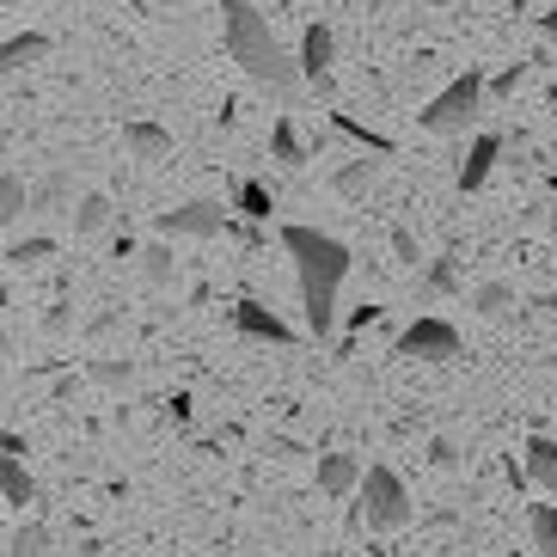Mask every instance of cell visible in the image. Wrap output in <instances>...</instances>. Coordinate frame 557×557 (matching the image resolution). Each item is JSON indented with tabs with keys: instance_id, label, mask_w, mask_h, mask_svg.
Here are the masks:
<instances>
[{
	"instance_id": "cell-17",
	"label": "cell",
	"mask_w": 557,
	"mask_h": 557,
	"mask_svg": "<svg viewBox=\"0 0 557 557\" xmlns=\"http://www.w3.org/2000/svg\"><path fill=\"white\" fill-rule=\"evenodd\" d=\"M141 276H148L153 288H172V276H178V258H172V246H165V239L141 246Z\"/></svg>"
},
{
	"instance_id": "cell-26",
	"label": "cell",
	"mask_w": 557,
	"mask_h": 557,
	"mask_svg": "<svg viewBox=\"0 0 557 557\" xmlns=\"http://www.w3.org/2000/svg\"><path fill=\"white\" fill-rule=\"evenodd\" d=\"M55 251V239H13V246H7V263H13V270H32V263H44Z\"/></svg>"
},
{
	"instance_id": "cell-20",
	"label": "cell",
	"mask_w": 557,
	"mask_h": 557,
	"mask_svg": "<svg viewBox=\"0 0 557 557\" xmlns=\"http://www.w3.org/2000/svg\"><path fill=\"white\" fill-rule=\"evenodd\" d=\"M331 129H337V135H349V141H356V148H368V153H393V141H386V135H380V129H368V123H356L349 111H331Z\"/></svg>"
},
{
	"instance_id": "cell-1",
	"label": "cell",
	"mask_w": 557,
	"mask_h": 557,
	"mask_svg": "<svg viewBox=\"0 0 557 557\" xmlns=\"http://www.w3.org/2000/svg\"><path fill=\"white\" fill-rule=\"evenodd\" d=\"M282 251L295 258L307 331L325 344L331 331H337V295H344V276H349V246L319 227H282Z\"/></svg>"
},
{
	"instance_id": "cell-30",
	"label": "cell",
	"mask_w": 557,
	"mask_h": 557,
	"mask_svg": "<svg viewBox=\"0 0 557 557\" xmlns=\"http://www.w3.org/2000/svg\"><path fill=\"white\" fill-rule=\"evenodd\" d=\"M429 459H435L442 472H459V447L447 442V435H435V442H429Z\"/></svg>"
},
{
	"instance_id": "cell-3",
	"label": "cell",
	"mask_w": 557,
	"mask_h": 557,
	"mask_svg": "<svg viewBox=\"0 0 557 557\" xmlns=\"http://www.w3.org/2000/svg\"><path fill=\"white\" fill-rule=\"evenodd\" d=\"M484 99H491V86H484V74L478 67H466L447 92H435V99L417 111V123H423L429 135H466L478 123V111H484Z\"/></svg>"
},
{
	"instance_id": "cell-35",
	"label": "cell",
	"mask_w": 557,
	"mask_h": 557,
	"mask_svg": "<svg viewBox=\"0 0 557 557\" xmlns=\"http://www.w3.org/2000/svg\"><path fill=\"white\" fill-rule=\"evenodd\" d=\"M7 7H25V0H7Z\"/></svg>"
},
{
	"instance_id": "cell-2",
	"label": "cell",
	"mask_w": 557,
	"mask_h": 557,
	"mask_svg": "<svg viewBox=\"0 0 557 557\" xmlns=\"http://www.w3.org/2000/svg\"><path fill=\"white\" fill-rule=\"evenodd\" d=\"M221 32H227V55L246 67V74L263 86V92H270V99L295 104L300 86H312L307 67L288 62V50H282L276 32H270V18H263L251 0H221Z\"/></svg>"
},
{
	"instance_id": "cell-24",
	"label": "cell",
	"mask_w": 557,
	"mask_h": 557,
	"mask_svg": "<svg viewBox=\"0 0 557 557\" xmlns=\"http://www.w3.org/2000/svg\"><path fill=\"white\" fill-rule=\"evenodd\" d=\"M270 153H276L282 165L307 160V148H300V135H295V123H288V116H276V129H270Z\"/></svg>"
},
{
	"instance_id": "cell-14",
	"label": "cell",
	"mask_w": 557,
	"mask_h": 557,
	"mask_svg": "<svg viewBox=\"0 0 557 557\" xmlns=\"http://www.w3.org/2000/svg\"><path fill=\"white\" fill-rule=\"evenodd\" d=\"M0 491H7V503H13V508H25L37 496V484H32V472H25V459H18V454L0 459Z\"/></svg>"
},
{
	"instance_id": "cell-5",
	"label": "cell",
	"mask_w": 557,
	"mask_h": 557,
	"mask_svg": "<svg viewBox=\"0 0 557 557\" xmlns=\"http://www.w3.org/2000/svg\"><path fill=\"white\" fill-rule=\"evenodd\" d=\"M153 227H160L165 239H214V233H227V209L197 197V202H184V209H165Z\"/></svg>"
},
{
	"instance_id": "cell-33",
	"label": "cell",
	"mask_w": 557,
	"mask_h": 557,
	"mask_svg": "<svg viewBox=\"0 0 557 557\" xmlns=\"http://www.w3.org/2000/svg\"><path fill=\"white\" fill-rule=\"evenodd\" d=\"M540 32H545V44H557V13H540Z\"/></svg>"
},
{
	"instance_id": "cell-18",
	"label": "cell",
	"mask_w": 557,
	"mask_h": 557,
	"mask_svg": "<svg viewBox=\"0 0 557 557\" xmlns=\"http://www.w3.org/2000/svg\"><path fill=\"white\" fill-rule=\"evenodd\" d=\"M44 55H50V37H44V32H25V37H7L0 62H7V67H32V62H44Z\"/></svg>"
},
{
	"instance_id": "cell-12",
	"label": "cell",
	"mask_w": 557,
	"mask_h": 557,
	"mask_svg": "<svg viewBox=\"0 0 557 557\" xmlns=\"http://www.w3.org/2000/svg\"><path fill=\"white\" fill-rule=\"evenodd\" d=\"M527 478H533L545 496H557V442L552 435H533V442H527Z\"/></svg>"
},
{
	"instance_id": "cell-15",
	"label": "cell",
	"mask_w": 557,
	"mask_h": 557,
	"mask_svg": "<svg viewBox=\"0 0 557 557\" xmlns=\"http://www.w3.org/2000/svg\"><path fill=\"white\" fill-rule=\"evenodd\" d=\"M527 527H533V552L557 557V503H533L527 508Z\"/></svg>"
},
{
	"instance_id": "cell-23",
	"label": "cell",
	"mask_w": 557,
	"mask_h": 557,
	"mask_svg": "<svg viewBox=\"0 0 557 557\" xmlns=\"http://www.w3.org/2000/svg\"><path fill=\"white\" fill-rule=\"evenodd\" d=\"M7 557H50V527H44V521H25L13 540H7Z\"/></svg>"
},
{
	"instance_id": "cell-9",
	"label": "cell",
	"mask_w": 557,
	"mask_h": 557,
	"mask_svg": "<svg viewBox=\"0 0 557 557\" xmlns=\"http://www.w3.org/2000/svg\"><path fill=\"white\" fill-rule=\"evenodd\" d=\"M331 55H337V32L331 25H307L300 32V67H307V81L331 74Z\"/></svg>"
},
{
	"instance_id": "cell-29",
	"label": "cell",
	"mask_w": 557,
	"mask_h": 557,
	"mask_svg": "<svg viewBox=\"0 0 557 557\" xmlns=\"http://www.w3.org/2000/svg\"><path fill=\"white\" fill-rule=\"evenodd\" d=\"M393 258H398V263H417V258H423V246H417V233H410V227H393Z\"/></svg>"
},
{
	"instance_id": "cell-13",
	"label": "cell",
	"mask_w": 557,
	"mask_h": 557,
	"mask_svg": "<svg viewBox=\"0 0 557 557\" xmlns=\"http://www.w3.org/2000/svg\"><path fill=\"white\" fill-rule=\"evenodd\" d=\"M32 190H25V178H18L13 165H7V172H0V227H18V214L32 209Z\"/></svg>"
},
{
	"instance_id": "cell-8",
	"label": "cell",
	"mask_w": 557,
	"mask_h": 557,
	"mask_svg": "<svg viewBox=\"0 0 557 557\" xmlns=\"http://www.w3.org/2000/svg\"><path fill=\"white\" fill-rule=\"evenodd\" d=\"M361 478H368V472H361L356 454H325V459H319V491L337 496V503H344L349 491H361Z\"/></svg>"
},
{
	"instance_id": "cell-28",
	"label": "cell",
	"mask_w": 557,
	"mask_h": 557,
	"mask_svg": "<svg viewBox=\"0 0 557 557\" xmlns=\"http://www.w3.org/2000/svg\"><path fill=\"white\" fill-rule=\"evenodd\" d=\"M527 81V62H515V67H503V74H496L491 81V99H515V86Z\"/></svg>"
},
{
	"instance_id": "cell-7",
	"label": "cell",
	"mask_w": 557,
	"mask_h": 557,
	"mask_svg": "<svg viewBox=\"0 0 557 557\" xmlns=\"http://www.w3.org/2000/svg\"><path fill=\"white\" fill-rule=\"evenodd\" d=\"M233 325H239V337H258V344H288L295 337L276 319V307H263V300H233Z\"/></svg>"
},
{
	"instance_id": "cell-19",
	"label": "cell",
	"mask_w": 557,
	"mask_h": 557,
	"mask_svg": "<svg viewBox=\"0 0 557 557\" xmlns=\"http://www.w3.org/2000/svg\"><path fill=\"white\" fill-rule=\"evenodd\" d=\"M374 178H380V165H374V160H349L331 184H337V197L356 202V197H368V190H374Z\"/></svg>"
},
{
	"instance_id": "cell-21",
	"label": "cell",
	"mask_w": 557,
	"mask_h": 557,
	"mask_svg": "<svg viewBox=\"0 0 557 557\" xmlns=\"http://www.w3.org/2000/svg\"><path fill=\"white\" fill-rule=\"evenodd\" d=\"M86 380H92V386H111V393H123V386L135 380V361H129V356H123V361L99 356V361H86Z\"/></svg>"
},
{
	"instance_id": "cell-4",
	"label": "cell",
	"mask_w": 557,
	"mask_h": 557,
	"mask_svg": "<svg viewBox=\"0 0 557 557\" xmlns=\"http://www.w3.org/2000/svg\"><path fill=\"white\" fill-rule=\"evenodd\" d=\"M361 527L368 533H398V527H410V515H417V503H410L405 478L393 472V466H368V478H361Z\"/></svg>"
},
{
	"instance_id": "cell-6",
	"label": "cell",
	"mask_w": 557,
	"mask_h": 557,
	"mask_svg": "<svg viewBox=\"0 0 557 557\" xmlns=\"http://www.w3.org/2000/svg\"><path fill=\"white\" fill-rule=\"evenodd\" d=\"M398 356L410 361H454L459 356V331L447 319H417V325L398 331Z\"/></svg>"
},
{
	"instance_id": "cell-22",
	"label": "cell",
	"mask_w": 557,
	"mask_h": 557,
	"mask_svg": "<svg viewBox=\"0 0 557 557\" xmlns=\"http://www.w3.org/2000/svg\"><path fill=\"white\" fill-rule=\"evenodd\" d=\"M472 307L484 312V319H503V312H515V288H508V282H478Z\"/></svg>"
},
{
	"instance_id": "cell-31",
	"label": "cell",
	"mask_w": 557,
	"mask_h": 557,
	"mask_svg": "<svg viewBox=\"0 0 557 557\" xmlns=\"http://www.w3.org/2000/svg\"><path fill=\"white\" fill-rule=\"evenodd\" d=\"M67 325H74V312H67V307H50V312H44V331H50V337H67Z\"/></svg>"
},
{
	"instance_id": "cell-32",
	"label": "cell",
	"mask_w": 557,
	"mask_h": 557,
	"mask_svg": "<svg viewBox=\"0 0 557 557\" xmlns=\"http://www.w3.org/2000/svg\"><path fill=\"white\" fill-rule=\"evenodd\" d=\"M62 197H67V178H50L44 190H37V202H44V209H50V202H62Z\"/></svg>"
},
{
	"instance_id": "cell-34",
	"label": "cell",
	"mask_w": 557,
	"mask_h": 557,
	"mask_svg": "<svg viewBox=\"0 0 557 557\" xmlns=\"http://www.w3.org/2000/svg\"><path fill=\"white\" fill-rule=\"evenodd\" d=\"M545 227H552V233H557V202H552V209H545Z\"/></svg>"
},
{
	"instance_id": "cell-27",
	"label": "cell",
	"mask_w": 557,
	"mask_h": 557,
	"mask_svg": "<svg viewBox=\"0 0 557 557\" xmlns=\"http://www.w3.org/2000/svg\"><path fill=\"white\" fill-rule=\"evenodd\" d=\"M447 288H454V263H447V258H435V270H429V282L417 288V300H429V295H447Z\"/></svg>"
},
{
	"instance_id": "cell-16",
	"label": "cell",
	"mask_w": 557,
	"mask_h": 557,
	"mask_svg": "<svg viewBox=\"0 0 557 557\" xmlns=\"http://www.w3.org/2000/svg\"><path fill=\"white\" fill-rule=\"evenodd\" d=\"M233 209L246 214V221H270V209H276V197H270V190H263L258 178H239V184H233Z\"/></svg>"
},
{
	"instance_id": "cell-25",
	"label": "cell",
	"mask_w": 557,
	"mask_h": 557,
	"mask_svg": "<svg viewBox=\"0 0 557 557\" xmlns=\"http://www.w3.org/2000/svg\"><path fill=\"white\" fill-rule=\"evenodd\" d=\"M104 221H111V202L99 197V190H92V197H81V209H74V233H104Z\"/></svg>"
},
{
	"instance_id": "cell-10",
	"label": "cell",
	"mask_w": 557,
	"mask_h": 557,
	"mask_svg": "<svg viewBox=\"0 0 557 557\" xmlns=\"http://www.w3.org/2000/svg\"><path fill=\"white\" fill-rule=\"evenodd\" d=\"M123 148L135 153V160H172V135L160 129V123H123Z\"/></svg>"
},
{
	"instance_id": "cell-11",
	"label": "cell",
	"mask_w": 557,
	"mask_h": 557,
	"mask_svg": "<svg viewBox=\"0 0 557 557\" xmlns=\"http://www.w3.org/2000/svg\"><path fill=\"white\" fill-rule=\"evenodd\" d=\"M496 153H503V141H496V135H478L472 153H466V165H459V190H484V178H491Z\"/></svg>"
}]
</instances>
